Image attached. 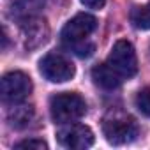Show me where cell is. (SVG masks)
Masks as SVG:
<instances>
[{
  "instance_id": "6da1fadb",
  "label": "cell",
  "mask_w": 150,
  "mask_h": 150,
  "mask_svg": "<svg viewBox=\"0 0 150 150\" xmlns=\"http://www.w3.org/2000/svg\"><path fill=\"white\" fill-rule=\"evenodd\" d=\"M50 113L55 124H71L80 120L87 113V103L74 92H62L51 97Z\"/></svg>"
},
{
  "instance_id": "7a4b0ae2",
  "label": "cell",
  "mask_w": 150,
  "mask_h": 150,
  "mask_svg": "<svg viewBox=\"0 0 150 150\" xmlns=\"http://www.w3.org/2000/svg\"><path fill=\"white\" fill-rule=\"evenodd\" d=\"M103 132L108 143L111 145H125L131 143L138 136V125L131 117L122 113H111L103 122Z\"/></svg>"
},
{
  "instance_id": "3957f363",
  "label": "cell",
  "mask_w": 150,
  "mask_h": 150,
  "mask_svg": "<svg viewBox=\"0 0 150 150\" xmlns=\"http://www.w3.org/2000/svg\"><path fill=\"white\" fill-rule=\"evenodd\" d=\"M32 92V80L21 71H11L2 78L0 83V94L4 103L9 104H20L28 97Z\"/></svg>"
},
{
  "instance_id": "277c9868",
  "label": "cell",
  "mask_w": 150,
  "mask_h": 150,
  "mask_svg": "<svg viewBox=\"0 0 150 150\" xmlns=\"http://www.w3.org/2000/svg\"><path fill=\"white\" fill-rule=\"evenodd\" d=\"M108 64L122 78H132L138 72V60H136V53H134L132 44L125 39L117 41L110 51Z\"/></svg>"
},
{
  "instance_id": "5b68a950",
  "label": "cell",
  "mask_w": 150,
  "mask_h": 150,
  "mask_svg": "<svg viewBox=\"0 0 150 150\" xmlns=\"http://www.w3.org/2000/svg\"><path fill=\"white\" fill-rule=\"evenodd\" d=\"M39 69H41V74L51 83L69 81L76 72L72 62L58 53H48L46 57H42V60L39 62Z\"/></svg>"
},
{
  "instance_id": "8992f818",
  "label": "cell",
  "mask_w": 150,
  "mask_h": 150,
  "mask_svg": "<svg viewBox=\"0 0 150 150\" xmlns=\"http://www.w3.org/2000/svg\"><path fill=\"white\" fill-rule=\"evenodd\" d=\"M97 28V20L92 16V14H87V13H80L74 18H71L60 35H62V41L67 44H74V42H81V41H87V37Z\"/></svg>"
},
{
  "instance_id": "52a82bcc",
  "label": "cell",
  "mask_w": 150,
  "mask_h": 150,
  "mask_svg": "<svg viewBox=\"0 0 150 150\" xmlns=\"http://www.w3.org/2000/svg\"><path fill=\"white\" fill-rule=\"evenodd\" d=\"M57 139L64 148L83 150L94 145V132L83 124H69L57 132Z\"/></svg>"
},
{
  "instance_id": "ba28073f",
  "label": "cell",
  "mask_w": 150,
  "mask_h": 150,
  "mask_svg": "<svg viewBox=\"0 0 150 150\" xmlns=\"http://www.w3.org/2000/svg\"><path fill=\"white\" fill-rule=\"evenodd\" d=\"M21 27H23L25 37H27V46L28 48H37V46H41L48 41L50 30H48V25H46L44 20L34 16V18H28V20L21 21Z\"/></svg>"
},
{
  "instance_id": "9c48e42d",
  "label": "cell",
  "mask_w": 150,
  "mask_h": 150,
  "mask_svg": "<svg viewBox=\"0 0 150 150\" xmlns=\"http://www.w3.org/2000/svg\"><path fill=\"white\" fill-rule=\"evenodd\" d=\"M92 78L94 81L106 88V90H113V88H118L120 83H122V76L110 65V64H101V65H96L92 69Z\"/></svg>"
},
{
  "instance_id": "30bf717a",
  "label": "cell",
  "mask_w": 150,
  "mask_h": 150,
  "mask_svg": "<svg viewBox=\"0 0 150 150\" xmlns=\"http://www.w3.org/2000/svg\"><path fill=\"white\" fill-rule=\"evenodd\" d=\"M44 7V0H13L11 14L20 21L37 16V13Z\"/></svg>"
},
{
  "instance_id": "8fae6325",
  "label": "cell",
  "mask_w": 150,
  "mask_h": 150,
  "mask_svg": "<svg viewBox=\"0 0 150 150\" xmlns=\"http://www.w3.org/2000/svg\"><path fill=\"white\" fill-rule=\"evenodd\" d=\"M32 117H34V110H32V106H27V104H21V106L14 104V108L9 111V122L16 129L27 127L30 124Z\"/></svg>"
},
{
  "instance_id": "7c38bea8",
  "label": "cell",
  "mask_w": 150,
  "mask_h": 150,
  "mask_svg": "<svg viewBox=\"0 0 150 150\" xmlns=\"http://www.w3.org/2000/svg\"><path fill=\"white\" fill-rule=\"evenodd\" d=\"M131 21L139 30H150V2L131 13Z\"/></svg>"
},
{
  "instance_id": "4fadbf2b",
  "label": "cell",
  "mask_w": 150,
  "mask_h": 150,
  "mask_svg": "<svg viewBox=\"0 0 150 150\" xmlns=\"http://www.w3.org/2000/svg\"><path fill=\"white\" fill-rule=\"evenodd\" d=\"M134 103H136V108H138L145 117H150V88L139 90Z\"/></svg>"
},
{
  "instance_id": "5bb4252c",
  "label": "cell",
  "mask_w": 150,
  "mask_h": 150,
  "mask_svg": "<svg viewBox=\"0 0 150 150\" xmlns=\"http://www.w3.org/2000/svg\"><path fill=\"white\" fill-rule=\"evenodd\" d=\"M67 48H69L72 53H76L78 57H81V58H87V57H90V55L94 53V50H96V46H94L92 42H87V41L74 42V44H67Z\"/></svg>"
},
{
  "instance_id": "9a60e30c",
  "label": "cell",
  "mask_w": 150,
  "mask_h": 150,
  "mask_svg": "<svg viewBox=\"0 0 150 150\" xmlns=\"http://www.w3.org/2000/svg\"><path fill=\"white\" fill-rule=\"evenodd\" d=\"M14 148H34V150H46L48 143L42 139H23L14 145Z\"/></svg>"
},
{
  "instance_id": "2e32d148",
  "label": "cell",
  "mask_w": 150,
  "mask_h": 150,
  "mask_svg": "<svg viewBox=\"0 0 150 150\" xmlns=\"http://www.w3.org/2000/svg\"><path fill=\"white\" fill-rule=\"evenodd\" d=\"M81 4L88 9H103L106 0H81Z\"/></svg>"
}]
</instances>
